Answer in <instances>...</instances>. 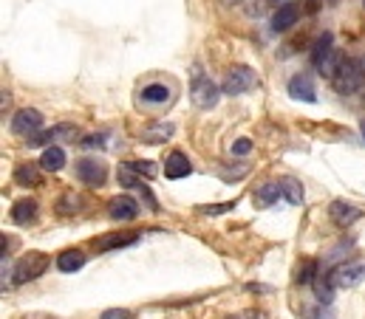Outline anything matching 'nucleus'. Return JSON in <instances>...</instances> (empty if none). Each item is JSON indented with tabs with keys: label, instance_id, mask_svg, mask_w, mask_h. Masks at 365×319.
<instances>
[{
	"label": "nucleus",
	"instance_id": "obj_39",
	"mask_svg": "<svg viewBox=\"0 0 365 319\" xmlns=\"http://www.w3.org/2000/svg\"><path fill=\"white\" fill-rule=\"evenodd\" d=\"M224 3H230V6H235V3H241V0H224Z\"/></svg>",
	"mask_w": 365,
	"mask_h": 319
},
{
	"label": "nucleus",
	"instance_id": "obj_28",
	"mask_svg": "<svg viewBox=\"0 0 365 319\" xmlns=\"http://www.w3.org/2000/svg\"><path fill=\"white\" fill-rule=\"evenodd\" d=\"M303 319H337L334 311L329 305H314V308H306L303 311Z\"/></svg>",
	"mask_w": 365,
	"mask_h": 319
},
{
	"label": "nucleus",
	"instance_id": "obj_38",
	"mask_svg": "<svg viewBox=\"0 0 365 319\" xmlns=\"http://www.w3.org/2000/svg\"><path fill=\"white\" fill-rule=\"evenodd\" d=\"M23 319H57V317H48V314H29V317Z\"/></svg>",
	"mask_w": 365,
	"mask_h": 319
},
{
	"label": "nucleus",
	"instance_id": "obj_24",
	"mask_svg": "<svg viewBox=\"0 0 365 319\" xmlns=\"http://www.w3.org/2000/svg\"><path fill=\"white\" fill-rule=\"evenodd\" d=\"M280 189H283V195H286L292 204H303V184H300L297 178L283 175V178H280Z\"/></svg>",
	"mask_w": 365,
	"mask_h": 319
},
{
	"label": "nucleus",
	"instance_id": "obj_31",
	"mask_svg": "<svg viewBox=\"0 0 365 319\" xmlns=\"http://www.w3.org/2000/svg\"><path fill=\"white\" fill-rule=\"evenodd\" d=\"M252 150V142L250 139H238L235 145H232V156H247Z\"/></svg>",
	"mask_w": 365,
	"mask_h": 319
},
{
	"label": "nucleus",
	"instance_id": "obj_16",
	"mask_svg": "<svg viewBox=\"0 0 365 319\" xmlns=\"http://www.w3.org/2000/svg\"><path fill=\"white\" fill-rule=\"evenodd\" d=\"M190 172H192V164H190V159L184 156L182 150H176V153L168 156V161H165V178L179 181V178H187Z\"/></svg>",
	"mask_w": 365,
	"mask_h": 319
},
{
	"label": "nucleus",
	"instance_id": "obj_19",
	"mask_svg": "<svg viewBox=\"0 0 365 319\" xmlns=\"http://www.w3.org/2000/svg\"><path fill=\"white\" fill-rule=\"evenodd\" d=\"M40 167H43L46 172H60V169L66 167V153H63V147H57V145L43 147V153H40Z\"/></svg>",
	"mask_w": 365,
	"mask_h": 319
},
{
	"label": "nucleus",
	"instance_id": "obj_13",
	"mask_svg": "<svg viewBox=\"0 0 365 319\" xmlns=\"http://www.w3.org/2000/svg\"><path fill=\"white\" fill-rule=\"evenodd\" d=\"M329 218L337 224V226H351L354 221L363 218V209H357L354 204H346V201H334L329 206Z\"/></svg>",
	"mask_w": 365,
	"mask_h": 319
},
{
	"label": "nucleus",
	"instance_id": "obj_7",
	"mask_svg": "<svg viewBox=\"0 0 365 319\" xmlns=\"http://www.w3.org/2000/svg\"><path fill=\"white\" fill-rule=\"evenodd\" d=\"M329 277L334 283V288H354L365 277L363 263H340L334 268H329Z\"/></svg>",
	"mask_w": 365,
	"mask_h": 319
},
{
	"label": "nucleus",
	"instance_id": "obj_35",
	"mask_svg": "<svg viewBox=\"0 0 365 319\" xmlns=\"http://www.w3.org/2000/svg\"><path fill=\"white\" fill-rule=\"evenodd\" d=\"M105 139H108L105 133H93V136H88V139H83V145H86V147H102Z\"/></svg>",
	"mask_w": 365,
	"mask_h": 319
},
{
	"label": "nucleus",
	"instance_id": "obj_10",
	"mask_svg": "<svg viewBox=\"0 0 365 319\" xmlns=\"http://www.w3.org/2000/svg\"><path fill=\"white\" fill-rule=\"evenodd\" d=\"M37 218H40V206L34 198H20L11 204V221L17 226H31V224H37Z\"/></svg>",
	"mask_w": 365,
	"mask_h": 319
},
{
	"label": "nucleus",
	"instance_id": "obj_15",
	"mask_svg": "<svg viewBox=\"0 0 365 319\" xmlns=\"http://www.w3.org/2000/svg\"><path fill=\"white\" fill-rule=\"evenodd\" d=\"M300 11H303V9H300L297 3H280L277 11L272 14V31H286V28H292V26L297 23Z\"/></svg>",
	"mask_w": 365,
	"mask_h": 319
},
{
	"label": "nucleus",
	"instance_id": "obj_2",
	"mask_svg": "<svg viewBox=\"0 0 365 319\" xmlns=\"http://www.w3.org/2000/svg\"><path fill=\"white\" fill-rule=\"evenodd\" d=\"M331 82L340 93H357L365 85V60H346L340 74Z\"/></svg>",
	"mask_w": 365,
	"mask_h": 319
},
{
	"label": "nucleus",
	"instance_id": "obj_37",
	"mask_svg": "<svg viewBox=\"0 0 365 319\" xmlns=\"http://www.w3.org/2000/svg\"><path fill=\"white\" fill-rule=\"evenodd\" d=\"M224 319H261L255 311H247V314H235V317H224Z\"/></svg>",
	"mask_w": 365,
	"mask_h": 319
},
{
	"label": "nucleus",
	"instance_id": "obj_40",
	"mask_svg": "<svg viewBox=\"0 0 365 319\" xmlns=\"http://www.w3.org/2000/svg\"><path fill=\"white\" fill-rule=\"evenodd\" d=\"M272 3H286V0H272Z\"/></svg>",
	"mask_w": 365,
	"mask_h": 319
},
{
	"label": "nucleus",
	"instance_id": "obj_14",
	"mask_svg": "<svg viewBox=\"0 0 365 319\" xmlns=\"http://www.w3.org/2000/svg\"><path fill=\"white\" fill-rule=\"evenodd\" d=\"M289 96L294 99V102H317V93H314V85H312V80L306 77V74H297V77H292L289 80Z\"/></svg>",
	"mask_w": 365,
	"mask_h": 319
},
{
	"label": "nucleus",
	"instance_id": "obj_26",
	"mask_svg": "<svg viewBox=\"0 0 365 319\" xmlns=\"http://www.w3.org/2000/svg\"><path fill=\"white\" fill-rule=\"evenodd\" d=\"M80 195H63L60 198V204H57V215H63V218H68V215H77L80 212Z\"/></svg>",
	"mask_w": 365,
	"mask_h": 319
},
{
	"label": "nucleus",
	"instance_id": "obj_6",
	"mask_svg": "<svg viewBox=\"0 0 365 319\" xmlns=\"http://www.w3.org/2000/svg\"><path fill=\"white\" fill-rule=\"evenodd\" d=\"M40 127H43V113L37 110V108H23V110H17V116L11 119V133L14 136H37L40 133Z\"/></svg>",
	"mask_w": 365,
	"mask_h": 319
},
{
	"label": "nucleus",
	"instance_id": "obj_12",
	"mask_svg": "<svg viewBox=\"0 0 365 319\" xmlns=\"http://www.w3.org/2000/svg\"><path fill=\"white\" fill-rule=\"evenodd\" d=\"M173 130L176 127L170 122H153V125L139 130V142H145V145H165V142L173 139Z\"/></svg>",
	"mask_w": 365,
	"mask_h": 319
},
{
	"label": "nucleus",
	"instance_id": "obj_36",
	"mask_svg": "<svg viewBox=\"0 0 365 319\" xmlns=\"http://www.w3.org/2000/svg\"><path fill=\"white\" fill-rule=\"evenodd\" d=\"M11 246H14V240L9 238V235H3V238H0V254H3V260H6V254L11 251Z\"/></svg>",
	"mask_w": 365,
	"mask_h": 319
},
{
	"label": "nucleus",
	"instance_id": "obj_11",
	"mask_svg": "<svg viewBox=\"0 0 365 319\" xmlns=\"http://www.w3.org/2000/svg\"><path fill=\"white\" fill-rule=\"evenodd\" d=\"M108 215H110V221H133L139 215V204L130 195H116L108 204Z\"/></svg>",
	"mask_w": 365,
	"mask_h": 319
},
{
	"label": "nucleus",
	"instance_id": "obj_23",
	"mask_svg": "<svg viewBox=\"0 0 365 319\" xmlns=\"http://www.w3.org/2000/svg\"><path fill=\"white\" fill-rule=\"evenodd\" d=\"M280 195H283L280 184H264V187H258V192H255V204H258V206H272V204H277Z\"/></svg>",
	"mask_w": 365,
	"mask_h": 319
},
{
	"label": "nucleus",
	"instance_id": "obj_8",
	"mask_svg": "<svg viewBox=\"0 0 365 319\" xmlns=\"http://www.w3.org/2000/svg\"><path fill=\"white\" fill-rule=\"evenodd\" d=\"M170 99H173V88L165 82H150L139 90V105H145V108H162Z\"/></svg>",
	"mask_w": 365,
	"mask_h": 319
},
{
	"label": "nucleus",
	"instance_id": "obj_30",
	"mask_svg": "<svg viewBox=\"0 0 365 319\" xmlns=\"http://www.w3.org/2000/svg\"><path fill=\"white\" fill-rule=\"evenodd\" d=\"M232 209V204H207V206H198V212L201 215H224V212H230Z\"/></svg>",
	"mask_w": 365,
	"mask_h": 319
},
{
	"label": "nucleus",
	"instance_id": "obj_25",
	"mask_svg": "<svg viewBox=\"0 0 365 319\" xmlns=\"http://www.w3.org/2000/svg\"><path fill=\"white\" fill-rule=\"evenodd\" d=\"M136 175H139V172H136L130 164H119V169H116L119 184L128 187V189H139V187H142V178H136Z\"/></svg>",
	"mask_w": 365,
	"mask_h": 319
},
{
	"label": "nucleus",
	"instance_id": "obj_41",
	"mask_svg": "<svg viewBox=\"0 0 365 319\" xmlns=\"http://www.w3.org/2000/svg\"><path fill=\"white\" fill-rule=\"evenodd\" d=\"M363 139H365V122H363Z\"/></svg>",
	"mask_w": 365,
	"mask_h": 319
},
{
	"label": "nucleus",
	"instance_id": "obj_5",
	"mask_svg": "<svg viewBox=\"0 0 365 319\" xmlns=\"http://www.w3.org/2000/svg\"><path fill=\"white\" fill-rule=\"evenodd\" d=\"M74 175H77L83 184H88V187H102V184L108 181V167H105L102 161L86 156V159H80L74 164Z\"/></svg>",
	"mask_w": 365,
	"mask_h": 319
},
{
	"label": "nucleus",
	"instance_id": "obj_27",
	"mask_svg": "<svg viewBox=\"0 0 365 319\" xmlns=\"http://www.w3.org/2000/svg\"><path fill=\"white\" fill-rule=\"evenodd\" d=\"M317 263L314 260H303L300 263V268H297V286H309V283H314L317 277Z\"/></svg>",
	"mask_w": 365,
	"mask_h": 319
},
{
	"label": "nucleus",
	"instance_id": "obj_1",
	"mask_svg": "<svg viewBox=\"0 0 365 319\" xmlns=\"http://www.w3.org/2000/svg\"><path fill=\"white\" fill-rule=\"evenodd\" d=\"M48 266H51V257H48L46 251H29V254H23V257L14 263V268H11V283H14V286H26V283L43 277V274L48 271Z\"/></svg>",
	"mask_w": 365,
	"mask_h": 319
},
{
	"label": "nucleus",
	"instance_id": "obj_33",
	"mask_svg": "<svg viewBox=\"0 0 365 319\" xmlns=\"http://www.w3.org/2000/svg\"><path fill=\"white\" fill-rule=\"evenodd\" d=\"M320 6H323V0H300V9H303L306 14H317Z\"/></svg>",
	"mask_w": 365,
	"mask_h": 319
},
{
	"label": "nucleus",
	"instance_id": "obj_21",
	"mask_svg": "<svg viewBox=\"0 0 365 319\" xmlns=\"http://www.w3.org/2000/svg\"><path fill=\"white\" fill-rule=\"evenodd\" d=\"M349 57L343 54V51H331L320 66H317V71L323 74V77H329V80H334L337 74H340V68H343V63H346Z\"/></svg>",
	"mask_w": 365,
	"mask_h": 319
},
{
	"label": "nucleus",
	"instance_id": "obj_17",
	"mask_svg": "<svg viewBox=\"0 0 365 319\" xmlns=\"http://www.w3.org/2000/svg\"><path fill=\"white\" fill-rule=\"evenodd\" d=\"M74 136H77V127H74V125H57V127H51V130H40L37 136H31L29 145H46V147H48V142L74 139Z\"/></svg>",
	"mask_w": 365,
	"mask_h": 319
},
{
	"label": "nucleus",
	"instance_id": "obj_3",
	"mask_svg": "<svg viewBox=\"0 0 365 319\" xmlns=\"http://www.w3.org/2000/svg\"><path fill=\"white\" fill-rule=\"evenodd\" d=\"M221 85H215V82L210 80V77H195L192 85H190V96H192V102H195V108H201V110H210V108H215L218 105V99H221Z\"/></svg>",
	"mask_w": 365,
	"mask_h": 319
},
{
	"label": "nucleus",
	"instance_id": "obj_20",
	"mask_svg": "<svg viewBox=\"0 0 365 319\" xmlns=\"http://www.w3.org/2000/svg\"><path fill=\"white\" fill-rule=\"evenodd\" d=\"M40 169H43V167H37V164H17V167H14V181H17L20 187H40V184H43Z\"/></svg>",
	"mask_w": 365,
	"mask_h": 319
},
{
	"label": "nucleus",
	"instance_id": "obj_29",
	"mask_svg": "<svg viewBox=\"0 0 365 319\" xmlns=\"http://www.w3.org/2000/svg\"><path fill=\"white\" fill-rule=\"evenodd\" d=\"M130 167H133L139 175H145V178H153V175H156V164H150V161H130Z\"/></svg>",
	"mask_w": 365,
	"mask_h": 319
},
{
	"label": "nucleus",
	"instance_id": "obj_22",
	"mask_svg": "<svg viewBox=\"0 0 365 319\" xmlns=\"http://www.w3.org/2000/svg\"><path fill=\"white\" fill-rule=\"evenodd\" d=\"M331 51H334V37L326 31L323 37H317V43H314V48H312V63H314V68H317Z\"/></svg>",
	"mask_w": 365,
	"mask_h": 319
},
{
	"label": "nucleus",
	"instance_id": "obj_4",
	"mask_svg": "<svg viewBox=\"0 0 365 319\" xmlns=\"http://www.w3.org/2000/svg\"><path fill=\"white\" fill-rule=\"evenodd\" d=\"M258 85V74L252 71V68H247V66H235L232 71H227V77H224V93L227 96H241V93H250L252 88Z\"/></svg>",
	"mask_w": 365,
	"mask_h": 319
},
{
	"label": "nucleus",
	"instance_id": "obj_9",
	"mask_svg": "<svg viewBox=\"0 0 365 319\" xmlns=\"http://www.w3.org/2000/svg\"><path fill=\"white\" fill-rule=\"evenodd\" d=\"M136 240H142V232H110V235H102L99 240H93V251L105 254V251H113V249H125V246H133Z\"/></svg>",
	"mask_w": 365,
	"mask_h": 319
},
{
	"label": "nucleus",
	"instance_id": "obj_32",
	"mask_svg": "<svg viewBox=\"0 0 365 319\" xmlns=\"http://www.w3.org/2000/svg\"><path fill=\"white\" fill-rule=\"evenodd\" d=\"M99 319H133V314L125 311V308H110V311H105Z\"/></svg>",
	"mask_w": 365,
	"mask_h": 319
},
{
	"label": "nucleus",
	"instance_id": "obj_18",
	"mask_svg": "<svg viewBox=\"0 0 365 319\" xmlns=\"http://www.w3.org/2000/svg\"><path fill=\"white\" fill-rule=\"evenodd\" d=\"M86 266V254L80 251V249H66V251H60V257H57V268L63 271V274H74V271H80Z\"/></svg>",
	"mask_w": 365,
	"mask_h": 319
},
{
	"label": "nucleus",
	"instance_id": "obj_34",
	"mask_svg": "<svg viewBox=\"0 0 365 319\" xmlns=\"http://www.w3.org/2000/svg\"><path fill=\"white\" fill-rule=\"evenodd\" d=\"M139 192H142V198H145V204H148V206H150V209H159V201H156V198H153V192H150V189H148V187H145V184H142V187H139Z\"/></svg>",
	"mask_w": 365,
	"mask_h": 319
}]
</instances>
